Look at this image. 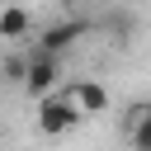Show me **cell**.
<instances>
[{
	"label": "cell",
	"mask_w": 151,
	"mask_h": 151,
	"mask_svg": "<svg viewBox=\"0 0 151 151\" xmlns=\"http://www.w3.org/2000/svg\"><path fill=\"white\" fill-rule=\"evenodd\" d=\"M80 118H85V113H80V104L71 99V90H66V94H42V99H38V132H42V137H66Z\"/></svg>",
	"instance_id": "1"
},
{
	"label": "cell",
	"mask_w": 151,
	"mask_h": 151,
	"mask_svg": "<svg viewBox=\"0 0 151 151\" xmlns=\"http://www.w3.org/2000/svg\"><path fill=\"white\" fill-rule=\"evenodd\" d=\"M94 24L90 19H57V24H47V28H38V52H52V57H61V52H71L85 33H90Z\"/></svg>",
	"instance_id": "2"
},
{
	"label": "cell",
	"mask_w": 151,
	"mask_h": 151,
	"mask_svg": "<svg viewBox=\"0 0 151 151\" xmlns=\"http://www.w3.org/2000/svg\"><path fill=\"white\" fill-rule=\"evenodd\" d=\"M57 57L52 52H28V76H24V94H33V99H42V94H52V85H57Z\"/></svg>",
	"instance_id": "3"
},
{
	"label": "cell",
	"mask_w": 151,
	"mask_h": 151,
	"mask_svg": "<svg viewBox=\"0 0 151 151\" xmlns=\"http://www.w3.org/2000/svg\"><path fill=\"white\" fill-rule=\"evenodd\" d=\"M28 33H33V14L24 5H5L0 9V38L5 42H24Z\"/></svg>",
	"instance_id": "4"
},
{
	"label": "cell",
	"mask_w": 151,
	"mask_h": 151,
	"mask_svg": "<svg viewBox=\"0 0 151 151\" xmlns=\"http://www.w3.org/2000/svg\"><path fill=\"white\" fill-rule=\"evenodd\" d=\"M71 99L80 104V113H85V118L109 109V90H104L99 80H76V85H71Z\"/></svg>",
	"instance_id": "5"
},
{
	"label": "cell",
	"mask_w": 151,
	"mask_h": 151,
	"mask_svg": "<svg viewBox=\"0 0 151 151\" xmlns=\"http://www.w3.org/2000/svg\"><path fill=\"white\" fill-rule=\"evenodd\" d=\"M127 142L132 151H151V104H137L127 113Z\"/></svg>",
	"instance_id": "6"
},
{
	"label": "cell",
	"mask_w": 151,
	"mask_h": 151,
	"mask_svg": "<svg viewBox=\"0 0 151 151\" xmlns=\"http://www.w3.org/2000/svg\"><path fill=\"white\" fill-rule=\"evenodd\" d=\"M24 76H28V57L14 52V57L0 61V80H5V85H19V90H24Z\"/></svg>",
	"instance_id": "7"
}]
</instances>
